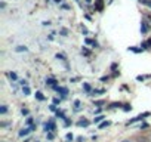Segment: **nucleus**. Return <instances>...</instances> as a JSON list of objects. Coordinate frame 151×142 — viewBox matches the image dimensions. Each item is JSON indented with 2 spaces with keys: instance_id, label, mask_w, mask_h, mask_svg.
<instances>
[{
  "instance_id": "obj_15",
  "label": "nucleus",
  "mask_w": 151,
  "mask_h": 142,
  "mask_svg": "<svg viewBox=\"0 0 151 142\" xmlns=\"http://www.w3.org/2000/svg\"><path fill=\"white\" fill-rule=\"evenodd\" d=\"M67 139H68V141H73V135L68 133V135H67Z\"/></svg>"
},
{
  "instance_id": "obj_4",
  "label": "nucleus",
  "mask_w": 151,
  "mask_h": 142,
  "mask_svg": "<svg viewBox=\"0 0 151 142\" xmlns=\"http://www.w3.org/2000/svg\"><path fill=\"white\" fill-rule=\"evenodd\" d=\"M77 124H79V126H88V124H89V121H88V120H80Z\"/></svg>"
},
{
  "instance_id": "obj_7",
  "label": "nucleus",
  "mask_w": 151,
  "mask_h": 142,
  "mask_svg": "<svg viewBox=\"0 0 151 142\" xmlns=\"http://www.w3.org/2000/svg\"><path fill=\"white\" fill-rule=\"evenodd\" d=\"M6 111H8V107H6V105H2V108H0V113L6 114Z\"/></svg>"
},
{
  "instance_id": "obj_9",
  "label": "nucleus",
  "mask_w": 151,
  "mask_h": 142,
  "mask_svg": "<svg viewBox=\"0 0 151 142\" xmlns=\"http://www.w3.org/2000/svg\"><path fill=\"white\" fill-rule=\"evenodd\" d=\"M36 96H37V98H39L40 101H43V99H45V98H43V95H42L40 92H37V93H36Z\"/></svg>"
},
{
  "instance_id": "obj_2",
  "label": "nucleus",
  "mask_w": 151,
  "mask_h": 142,
  "mask_svg": "<svg viewBox=\"0 0 151 142\" xmlns=\"http://www.w3.org/2000/svg\"><path fill=\"white\" fill-rule=\"evenodd\" d=\"M56 90H58L59 93H62L64 96H65V95L68 93V90H67V87H56Z\"/></svg>"
},
{
  "instance_id": "obj_1",
  "label": "nucleus",
  "mask_w": 151,
  "mask_h": 142,
  "mask_svg": "<svg viewBox=\"0 0 151 142\" xmlns=\"http://www.w3.org/2000/svg\"><path fill=\"white\" fill-rule=\"evenodd\" d=\"M45 130H46V132H52V130H55V123H53V121L46 123V124H45Z\"/></svg>"
},
{
  "instance_id": "obj_13",
  "label": "nucleus",
  "mask_w": 151,
  "mask_h": 142,
  "mask_svg": "<svg viewBox=\"0 0 151 142\" xmlns=\"http://www.w3.org/2000/svg\"><path fill=\"white\" fill-rule=\"evenodd\" d=\"M9 77H11V79H14V80H15V79H17V74H15V73H11V74H9Z\"/></svg>"
},
{
  "instance_id": "obj_12",
  "label": "nucleus",
  "mask_w": 151,
  "mask_h": 142,
  "mask_svg": "<svg viewBox=\"0 0 151 142\" xmlns=\"http://www.w3.org/2000/svg\"><path fill=\"white\" fill-rule=\"evenodd\" d=\"M27 124H30V126L33 124V118H31V117H28V118H27Z\"/></svg>"
},
{
  "instance_id": "obj_6",
  "label": "nucleus",
  "mask_w": 151,
  "mask_h": 142,
  "mask_svg": "<svg viewBox=\"0 0 151 142\" xmlns=\"http://www.w3.org/2000/svg\"><path fill=\"white\" fill-rule=\"evenodd\" d=\"M107 126H110V121H102V123L99 124V129H102V127H107Z\"/></svg>"
},
{
  "instance_id": "obj_16",
  "label": "nucleus",
  "mask_w": 151,
  "mask_h": 142,
  "mask_svg": "<svg viewBox=\"0 0 151 142\" xmlns=\"http://www.w3.org/2000/svg\"><path fill=\"white\" fill-rule=\"evenodd\" d=\"M122 142H132V141H122Z\"/></svg>"
},
{
  "instance_id": "obj_14",
  "label": "nucleus",
  "mask_w": 151,
  "mask_h": 142,
  "mask_svg": "<svg viewBox=\"0 0 151 142\" xmlns=\"http://www.w3.org/2000/svg\"><path fill=\"white\" fill-rule=\"evenodd\" d=\"M24 93L28 95V93H30V89H28V87H24Z\"/></svg>"
},
{
  "instance_id": "obj_10",
  "label": "nucleus",
  "mask_w": 151,
  "mask_h": 142,
  "mask_svg": "<svg viewBox=\"0 0 151 142\" xmlns=\"http://www.w3.org/2000/svg\"><path fill=\"white\" fill-rule=\"evenodd\" d=\"M141 2H144L147 6H150V8H151V2H150V0H141Z\"/></svg>"
},
{
  "instance_id": "obj_5",
  "label": "nucleus",
  "mask_w": 151,
  "mask_h": 142,
  "mask_svg": "<svg viewBox=\"0 0 151 142\" xmlns=\"http://www.w3.org/2000/svg\"><path fill=\"white\" fill-rule=\"evenodd\" d=\"M102 120H104V115H98V117H95L93 121H95V123H99V121H102Z\"/></svg>"
},
{
  "instance_id": "obj_11",
  "label": "nucleus",
  "mask_w": 151,
  "mask_h": 142,
  "mask_svg": "<svg viewBox=\"0 0 151 142\" xmlns=\"http://www.w3.org/2000/svg\"><path fill=\"white\" fill-rule=\"evenodd\" d=\"M142 24H144V25L141 27V30H142L144 33H147V30H148V28H147V25H145V22H142Z\"/></svg>"
},
{
  "instance_id": "obj_8",
  "label": "nucleus",
  "mask_w": 151,
  "mask_h": 142,
  "mask_svg": "<svg viewBox=\"0 0 151 142\" xmlns=\"http://www.w3.org/2000/svg\"><path fill=\"white\" fill-rule=\"evenodd\" d=\"M22 50L25 52V50H27V47H25V46H18V47H17V52H22Z\"/></svg>"
},
{
  "instance_id": "obj_3",
  "label": "nucleus",
  "mask_w": 151,
  "mask_h": 142,
  "mask_svg": "<svg viewBox=\"0 0 151 142\" xmlns=\"http://www.w3.org/2000/svg\"><path fill=\"white\" fill-rule=\"evenodd\" d=\"M46 83H47V85H49V86H53V87H55V89H56V87H58V86H55V83H56V82H55V80H53V79H47V80H46Z\"/></svg>"
}]
</instances>
